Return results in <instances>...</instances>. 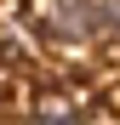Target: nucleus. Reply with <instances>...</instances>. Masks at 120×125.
<instances>
[{
    "label": "nucleus",
    "mask_w": 120,
    "mask_h": 125,
    "mask_svg": "<svg viewBox=\"0 0 120 125\" xmlns=\"http://www.w3.org/2000/svg\"><path fill=\"white\" fill-rule=\"evenodd\" d=\"M34 125H80V114H74V102H69V97L46 91V97L34 102Z\"/></svg>",
    "instance_id": "1"
}]
</instances>
